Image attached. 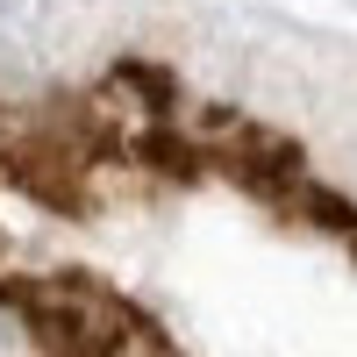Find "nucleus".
<instances>
[{
	"label": "nucleus",
	"instance_id": "nucleus-1",
	"mask_svg": "<svg viewBox=\"0 0 357 357\" xmlns=\"http://www.w3.org/2000/svg\"><path fill=\"white\" fill-rule=\"evenodd\" d=\"M0 301L22 314V329L50 357H122L129 343V307L86 272L57 279H0Z\"/></svg>",
	"mask_w": 357,
	"mask_h": 357
}]
</instances>
